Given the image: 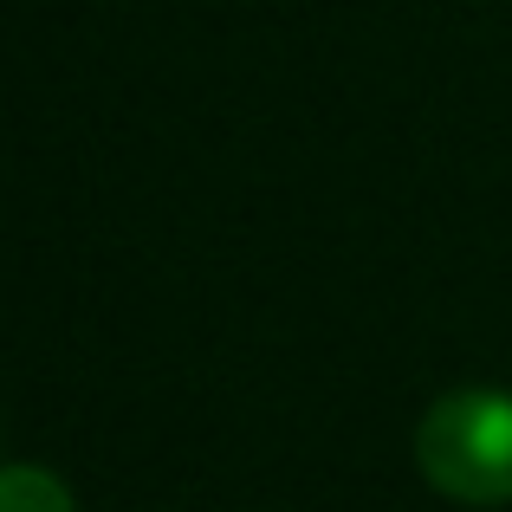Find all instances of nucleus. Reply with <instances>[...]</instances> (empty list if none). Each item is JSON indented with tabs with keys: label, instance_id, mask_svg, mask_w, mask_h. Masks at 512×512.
Instances as JSON below:
<instances>
[{
	"label": "nucleus",
	"instance_id": "f257e3e1",
	"mask_svg": "<svg viewBox=\"0 0 512 512\" xmlns=\"http://www.w3.org/2000/svg\"><path fill=\"white\" fill-rule=\"evenodd\" d=\"M415 467L435 493L467 506L512 500V396L500 389H454L415 428Z\"/></svg>",
	"mask_w": 512,
	"mask_h": 512
},
{
	"label": "nucleus",
	"instance_id": "f03ea898",
	"mask_svg": "<svg viewBox=\"0 0 512 512\" xmlns=\"http://www.w3.org/2000/svg\"><path fill=\"white\" fill-rule=\"evenodd\" d=\"M0 512H78L59 474L46 467H0Z\"/></svg>",
	"mask_w": 512,
	"mask_h": 512
}]
</instances>
